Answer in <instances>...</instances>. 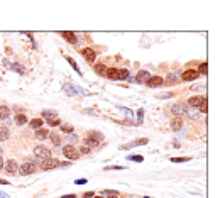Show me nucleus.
<instances>
[{
  "instance_id": "1",
  "label": "nucleus",
  "mask_w": 220,
  "mask_h": 198,
  "mask_svg": "<svg viewBox=\"0 0 220 198\" xmlns=\"http://www.w3.org/2000/svg\"><path fill=\"white\" fill-rule=\"evenodd\" d=\"M103 142V136L100 132H90V136L86 137V146L92 147H98L100 144Z\"/></svg>"
},
{
  "instance_id": "2",
  "label": "nucleus",
  "mask_w": 220,
  "mask_h": 198,
  "mask_svg": "<svg viewBox=\"0 0 220 198\" xmlns=\"http://www.w3.org/2000/svg\"><path fill=\"white\" fill-rule=\"evenodd\" d=\"M34 154H36V157H39V159H42V161H46V159L51 157V151H49V147H46V146H36L34 147Z\"/></svg>"
},
{
  "instance_id": "3",
  "label": "nucleus",
  "mask_w": 220,
  "mask_h": 198,
  "mask_svg": "<svg viewBox=\"0 0 220 198\" xmlns=\"http://www.w3.org/2000/svg\"><path fill=\"white\" fill-rule=\"evenodd\" d=\"M36 171H37V164H36L34 161H26V163L19 168L20 174H32V173H36Z\"/></svg>"
},
{
  "instance_id": "4",
  "label": "nucleus",
  "mask_w": 220,
  "mask_h": 198,
  "mask_svg": "<svg viewBox=\"0 0 220 198\" xmlns=\"http://www.w3.org/2000/svg\"><path fill=\"white\" fill-rule=\"evenodd\" d=\"M63 154H64V157H68V159H78V157H80L78 149L75 146H71V144H68V146L63 147Z\"/></svg>"
},
{
  "instance_id": "5",
  "label": "nucleus",
  "mask_w": 220,
  "mask_h": 198,
  "mask_svg": "<svg viewBox=\"0 0 220 198\" xmlns=\"http://www.w3.org/2000/svg\"><path fill=\"white\" fill-rule=\"evenodd\" d=\"M81 56L85 58L86 63L92 64L93 61H95V58H97V53H95V49H92V48H85V49H81Z\"/></svg>"
},
{
  "instance_id": "6",
  "label": "nucleus",
  "mask_w": 220,
  "mask_h": 198,
  "mask_svg": "<svg viewBox=\"0 0 220 198\" xmlns=\"http://www.w3.org/2000/svg\"><path fill=\"white\" fill-rule=\"evenodd\" d=\"M58 166H59V161L54 159V157H49V159H46V161L41 163V170H44V171L54 170V168H58Z\"/></svg>"
},
{
  "instance_id": "7",
  "label": "nucleus",
  "mask_w": 220,
  "mask_h": 198,
  "mask_svg": "<svg viewBox=\"0 0 220 198\" xmlns=\"http://www.w3.org/2000/svg\"><path fill=\"white\" fill-rule=\"evenodd\" d=\"M5 171L9 173V174H17L19 173V164H17V161L10 159L5 163Z\"/></svg>"
},
{
  "instance_id": "8",
  "label": "nucleus",
  "mask_w": 220,
  "mask_h": 198,
  "mask_svg": "<svg viewBox=\"0 0 220 198\" xmlns=\"http://www.w3.org/2000/svg\"><path fill=\"white\" fill-rule=\"evenodd\" d=\"M171 114L173 115H178V117H181V115H185V110H186V107L183 105V103H175V105H171Z\"/></svg>"
},
{
  "instance_id": "9",
  "label": "nucleus",
  "mask_w": 220,
  "mask_h": 198,
  "mask_svg": "<svg viewBox=\"0 0 220 198\" xmlns=\"http://www.w3.org/2000/svg\"><path fill=\"white\" fill-rule=\"evenodd\" d=\"M151 78V75H149V71H146V70H140L139 73H137V76L134 78V81H137V83H146L147 80Z\"/></svg>"
},
{
  "instance_id": "10",
  "label": "nucleus",
  "mask_w": 220,
  "mask_h": 198,
  "mask_svg": "<svg viewBox=\"0 0 220 198\" xmlns=\"http://www.w3.org/2000/svg\"><path fill=\"white\" fill-rule=\"evenodd\" d=\"M146 85L149 86V88H156V86L163 85V78H161V76H151L149 80L146 81Z\"/></svg>"
},
{
  "instance_id": "11",
  "label": "nucleus",
  "mask_w": 220,
  "mask_h": 198,
  "mask_svg": "<svg viewBox=\"0 0 220 198\" xmlns=\"http://www.w3.org/2000/svg\"><path fill=\"white\" fill-rule=\"evenodd\" d=\"M181 78L185 81H192V80H196L198 78V73H196V70H186L185 73L181 75Z\"/></svg>"
},
{
  "instance_id": "12",
  "label": "nucleus",
  "mask_w": 220,
  "mask_h": 198,
  "mask_svg": "<svg viewBox=\"0 0 220 198\" xmlns=\"http://www.w3.org/2000/svg\"><path fill=\"white\" fill-rule=\"evenodd\" d=\"M61 36H63V37L66 39L68 42H71V44H76V42H78V37H76V34H75V32L63 31V32H61Z\"/></svg>"
},
{
  "instance_id": "13",
  "label": "nucleus",
  "mask_w": 220,
  "mask_h": 198,
  "mask_svg": "<svg viewBox=\"0 0 220 198\" xmlns=\"http://www.w3.org/2000/svg\"><path fill=\"white\" fill-rule=\"evenodd\" d=\"M185 114L188 115L192 120H198V118H200V110H198V109H192V107H188V109L185 110Z\"/></svg>"
},
{
  "instance_id": "14",
  "label": "nucleus",
  "mask_w": 220,
  "mask_h": 198,
  "mask_svg": "<svg viewBox=\"0 0 220 198\" xmlns=\"http://www.w3.org/2000/svg\"><path fill=\"white\" fill-rule=\"evenodd\" d=\"M107 78L109 80H114V81H117L119 80V70L117 68H107Z\"/></svg>"
},
{
  "instance_id": "15",
  "label": "nucleus",
  "mask_w": 220,
  "mask_h": 198,
  "mask_svg": "<svg viewBox=\"0 0 220 198\" xmlns=\"http://www.w3.org/2000/svg\"><path fill=\"white\" fill-rule=\"evenodd\" d=\"M201 98H203V97H200V95H196V97H192V98L188 100V107H192V109H198V105H200Z\"/></svg>"
},
{
  "instance_id": "16",
  "label": "nucleus",
  "mask_w": 220,
  "mask_h": 198,
  "mask_svg": "<svg viewBox=\"0 0 220 198\" xmlns=\"http://www.w3.org/2000/svg\"><path fill=\"white\" fill-rule=\"evenodd\" d=\"M183 127V118L181 117H176L171 120V129L173 131H179V129Z\"/></svg>"
},
{
  "instance_id": "17",
  "label": "nucleus",
  "mask_w": 220,
  "mask_h": 198,
  "mask_svg": "<svg viewBox=\"0 0 220 198\" xmlns=\"http://www.w3.org/2000/svg\"><path fill=\"white\" fill-rule=\"evenodd\" d=\"M49 137V132L46 131V129H37L36 131V139H39V141H44V139Z\"/></svg>"
},
{
  "instance_id": "18",
  "label": "nucleus",
  "mask_w": 220,
  "mask_h": 198,
  "mask_svg": "<svg viewBox=\"0 0 220 198\" xmlns=\"http://www.w3.org/2000/svg\"><path fill=\"white\" fill-rule=\"evenodd\" d=\"M63 92L64 93H66V95H76V93H78V90L76 88H75V86H71L70 83H66V85H63Z\"/></svg>"
},
{
  "instance_id": "19",
  "label": "nucleus",
  "mask_w": 220,
  "mask_h": 198,
  "mask_svg": "<svg viewBox=\"0 0 220 198\" xmlns=\"http://www.w3.org/2000/svg\"><path fill=\"white\" fill-rule=\"evenodd\" d=\"M93 68H95L97 75H100V76H105V73H107V68H105V64H103V63H97Z\"/></svg>"
},
{
  "instance_id": "20",
  "label": "nucleus",
  "mask_w": 220,
  "mask_h": 198,
  "mask_svg": "<svg viewBox=\"0 0 220 198\" xmlns=\"http://www.w3.org/2000/svg\"><path fill=\"white\" fill-rule=\"evenodd\" d=\"M9 115H10V109H9V107L0 105V118H2V120H7Z\"/></svg>"
},
{
  "instance_id": "21",
  "label": "nucleus",
  "mask_w": 220,
  "mask_h": 198,
  "mask_svg": "<svg viewBox=\"0 0 220 198\" xmlns=\"http://www.w3.org/2000/svg\"><path fill=\"white\" fill-rule=\"evenodd\" d=\"M27 120H29V118L26 117V114H17V115H15V124H17V125L27 124Z\"/></svg>"
},
{
  "instance_id": "22",
  "label": "nucleus",
  "mask_w": 220,
  "mask_h": 198,
  "mask_svg": "<svg viewBox=\"0 0 220 198\" xmlns=\"http://www.w3.org/2000/svg\"><path fill=\"white\" fill-rule=\"evenodd\" d=\"M49 139H51V142L54 144V146H61V142H63L61 136L59 134H53V132H51V136H49Z\"/></svg>"
},
{
  "instance_id": "23",
  "label": "nucleus",
  "mask_w": 220,
  "mask_h": 198,
  "mask_svg": "<svg viewBox=\"0 0 220 198\" xmlns=\"http://www.w3.org/2000/svg\"><path fill=\"white\" fill-rule=\"evenodd\" d=\"M29 125H31L32 129H36V131H37V129H41V125H42V120H41V118H32V120L29 122Z\"/></svg>"
},
{
  "instance_id": "24",
  "label": "nucleus",
  "mask_w": 220,
  "mask_h": 198,
  "mask_svg": "<svg viewBox=\"0 0 220 198\" xmlns=\"http://www.w3.org/2000/svg\"><path fill=\"white\" fill-rule=\"evenodd\" d=\"M9 129L7 127H0V141H7L9 139Z\"/></svg>"
},
{
  "instance_id": "25",
  "label": "nucleus",
  "mask_w": 220,
  "mask_h": 198,
  "mask_svg": "<svg viewBox=\"0 0 220 198\" xmlns=\"http://www.w3.org/2000/svg\"><path fill=\"white\" fill-rule=\"evenodd\" d=\"M42 117L48 118V120H53V118H56V112H53V110H42Z\"/></svg>"
},
{
  "instance_id": "26",
  "label": "nucleus",
  "mask_w": 220,
  "mask_h": 198,
  "mask_svg": "<svg viewBox=\"0 0 220 198\" xmlns=\"http://www.w3.org/2000/svg\"><path fill=\"white\" fill-rule=\"evenodd\" d=\"M176 81H179V80H178V76H176V75L173 73V75H168L166 81H163V83H166V85H173V83H176Z\"/></svg>"
},
{
  "instance_id": "27",
  "label": "nucleus",
  "mask_w": 220,
  "mask_h": 198,
  "mask_svg": "<svg viewBox=\"0 0 220 198\" xmlns=\"http://www.w3.org/2000/svg\"><path fill=\"white\" fill-rule=\"evenodd\" d=\"M127 78H129L127 70H119V80H127Z\"/></svg>"
},
{
  "instance_id": "28",
  "label": "nucleus",
  "mask_w": 220,
  "mask_h": 198,
  "mask_svg": "<svg viewBox=\"0 0 220 198\" xmlns=\"http://www.w3.org/2000/svg\"><path fill=\"white\" fill-rule=\"evenodd\" d=\"M198 110H201V112H207V98H205V97H203V98H201V102H200V105H198Z\"/></svg>"
},
{
  "instance_id": "29",
  "label": "nucleus",
  "mask_w": 220,
  "mask_h": 198,
  "mask_svg": "<svg viewBox=\"0 0 220 198\" xmlns=\"http://www.w3.org/2000/svg\"><path fill=\"white\" fill-rule=\"evenodd\" d=\"M196 73H198V75H200V73H201V75L207 73V63H201V64H200V68L196 70Z\"/></svg>"
},
{
  "instance_id": "30",
  "label": "nucleus",
  "mask_w": 220,
  "mask_h": 198,
  "mask_svg": "<svg viewBox=\"0 0 220 198\" xmlns=\"http://www.w3.org/2000/svg\"><path fill=\"white\" fill-rule=\"evenodd\" d=\"M66 61H68V63H70L71 66L75 68V70L78 71V75H81V73H80V70H78V66H76V63H75V59H73V58H70V56H68V58H66Z\"/></svg>"
},
{
  "instance_id": "31",
  "label": "nucleus",
  "mask_w": 220,
  "mask_h": 198,
  "mask_svg": "<svg viewBox=\"0 0 220 198\" xmlns=\"http://www.w3.org/2000/svg\"><path fill=\"white\" fill-rule=\"evenodd\" d=\"M61 131L66 132V134H73V127L71 125H61Z\"/></svg>"
},
{
  "instance_id": "32",
  "label": "nucleus",
  "mask_w": 220,
  "mask_h": 198,
  "mask_svg": "<svg viewBox=\"0 0 220 198\" xmlns=\"http://www.w3.org/2000/svg\"><path fill=\"white\" fill-rule=\"evenodd\" d=\"M173 163H185V161H190V157H171Z\"/></svg>"
},
{
  "instance_id": "33",
  "label": "nucleus",
  "mask_w": 220,
  "mask_h": 198,
  "mask_svg": "<svg viewBox=\"0 0 220 198\" xmlns=\"http://www.w3.org/2000/svg\"><path fill=\"white\" fill-rule=\"evenodd\" d=\"M78 153H80V154H90V147L88 146H81Z\"/></svg>"
},
{
  "instance_id": "34",
  "label": "nucleus",
  "mask_w": 220,
  "mask_h": 198,
  "mask_svg": "<svg viewBox=\"0 0 220 198\" xmlns=\"http://www.w3.org/2000/svg\"><path fill=\"white\" fill-rule=\"evenodd\" d=\"M48 124L49 125H53V127H54V125H61V122H59V118H53V120H48Z\"/></svg>"
},
{
  "instance_id": "35",
  "label": "nucleus",
  "mask_w": 220,
  "mask_h": 198,
  "mask_svg": "<svg viewBox=\"0 0 220 198\" xmlns=\"http://www.w3.org/2000/svg\"><path fill=\"white\" fill-rule=\"evenodd\" d=\"M144 144H147V139H139L134 142V146H144Z\"/></svg>"
},
{
  "instance_id": "36",
  "label": "nucleus",
  "mask_w": 220,
  "mask_h": 198,
  "mask_svg": "<svg viewBox=\"0 0 220 198\" xmlns=\"http://www.w3.org/2000/svg\"><path fill=\"white\" fill-rule=\"evenodd\" d=\"M129 159H131V161H136V163H140V161H142V156H131Z\"/></svg>"
},
{
  "instance_id": "37",
  "label": "nucleus",
  "mask_w": 220,
  "mask_h": 198,
  "mask_svg": "<svg viewBox=\"0 0 220 198\" xmlns=\"http://www.w3.org/2000/svg\"><path fill=\"white\" fill-rule=\"evenodd\" d=\"M175 93H163V95H157V98H169V97H173Z\"/></svg>"
},
{
  "instance_id": "38",
  "label": "nucleus",
  "mask_w": 220,
  "mask_h": 198,
  "mask_svg": "<svg viewBox=\"0 0 220 198\" xmlns=\"http://www.w3.org/2000/svg\"><path fill=\"white\" fill-rule=\"evenodd\" d=\"M93 196H95L93 192H85V195H83V198H93Z\"/></svg>"
},
{
  "instance_id": "39",
  "label": "nucleus",
  "mask_w": 220,
  "mask_h": 198,
  "mask_svg": "<svg viewBox=\"0 0 220 198\" xmlns=\"http://www.w3.org/2000/svg\"><path fill=\"white\" fill-rule=\"evenodd\" d=\"M75 183H76V185H86V179H85V178H81V179H76Z\"/></svg>"
},
{
  "instance_id": "40",
  "label": "nucleus",
  "mask_w": 220,
  "mask_h": 198,
  "mask_svg": "<svg viewBox=\"0 0 220 198\" xmlns=\"http://www.w3.org/2000/svg\"><path fill=\"white\" fill-rule=\"evenodd\" d=\"M137 117H139V122H142V117H144V110H139V112H137Z\"/></svg>"
},
{
  "instance_id": "41",
  "label": "nucleus",
  "mask_w": 220,
  "mask_h": 198,
  "mask_svg": "<svg viewBox=\"0 0 220 198\" xmlns=\"http://www.w3.org/2000/svg\"><path fill=\"white\" fill-rule=\"evenodd\" d=\"M0 185H9V181H7V179H2V178H0Z\"/></svg>"
},
{
  "instance_id": "42",
  "label": "nucleus",
  "mask_w": 220,
  "mask_h": 198,
  "mask_svg": "<svg viewBox=\"0 0 220 198\" xmlns=\"http://www.w3.org/2000/svg\"><path fill=\"white\" fill-rule=\"evenodd\" d=\"M63 198H76V195H64Z\"/></svg>"
},
{
  "instance_id": "43",
  "label": "nucleus",
  "mask_w": 220,
  "mask_h": 198,
  "mask_svg": "<svg viewBox=\"0 0 220 198\" xmlns=\"http://www.w3.org/2000/svg\"><path fill=\"white\" fill-rule=\"evenodd\" d=\"M2 168H3V159L0 157V170H2Z\"/></svg>"
},
{
  "instance_id": "44",
  "label": "nucleus",
  "mask_w": 220,
  "mask_h": 198,
  "mask_svg": "<svg viewBox=\"0 0 220 198\" xmlns=\"http://www.w3.org/2000/svg\"><path fill=\"white\" fill-rule=\"evenodd\" d=\"M0 198H9L7 195H3V193H0Z\"/></svg>"
},
{
  "instance_id": "45",
  "label": "nucleus",
  "mask_w": 220,
  "mask_h": 198,
  "mask_svg": "<svg viewBox=\"0 0 220 198\" xmlns=\"http://www.w3.org/2000/svg\"><path fill=\"white\" fill-rule=\"evenodd\" d=\"M93 198H103V196H93Z\"/></svg>"
},
{
  "instance_id": "46",
  "label": "nucleus",
  "mask_w": 220,
  "mask_h": 198,
  "mask_svg": "<svg viewBox=\"0 0 220 198\" xmlns=\"http://www.w3.org/2000/svg\"><path fill=\"white\" fill-rule=\"evenodd\" d=\"M110 198H119V196H110Z\"/></svg>"
},
{
  "instance_id": "47",
  "label": "nucleus",
  "mask_w": 220,
  "mask_h": 198,
  "mask_svg": "<svg viewBox=\"0 0 220 198\" xmlns=\"http://www.w3.org/2000/svg\"><path fill=\"white\" fill-rule=\"evenodd\" d=\"M0 153H2V149H0Z\"/></svg>"
}]
</instances>
